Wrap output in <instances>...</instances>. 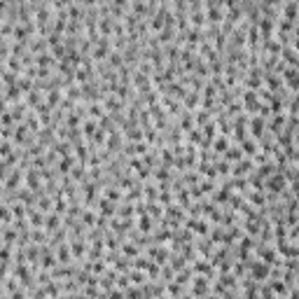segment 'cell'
I'll return each mask as SVG.
<instances>
[{
    "mask_svg": "<svg viewBox=\"0 0 299 299\" xmlns=\"http://www.w3.org/2000/svg\"><path fill=\"white\" fill-rule=\"evenodd\" d=\"M59 227H63V217L56 215V213H47V215H44V227H42L44 232L52 236V234H54Z\"/></svg>",
    "mask_w": 299,
    "mask_h": 299,
    "instance_id": "obj_11",
    "label": "cell"
},
{
    "mask_svg": "<svg viewBox=\"0 0 299 299\" xmlns=\"http://www.w3.org/2000/svg\"><path fill=\"white\" fill-rule=\"evenodd\" d=\"M222 159L225 161H229V164H236V161H241L243 159V152H241V147H238L236 143H232L229 145V150L222 155Z\"/></svg>",
    "mask_w": 299,
    "mask_h": 299,
    "instance_id": "obj_16",
    "label": "cell"
},
{
    "mask_svg": "<svg viewBox=\"0 0 299 299\" xmlns=\"http://www.w3.org/2000/svg\"><path fill=\"white\" fill-rule=\"evenodd\" d=\"M136 229H138L140 234H150L152 229H155V220L150 215H138L136 217Z\"/></svg>",
    "mask_w": 299,
    "mask_h": 299,
    "instance_id": "obj_15",
    "label": "cell"
},
{
    "mask_svg": "<svg viewBox=\"0 0 299 299\" xmlns=\"http://www.w3.org/2000/svg\"><path fill=\"white\" fill-rule=\"evenodd\" d=\"M183 227L189 229V232L194 234V238H196V236H206V234H208V229H211V222L206 220V217H185Z\"/></svg>",
    "mask_w": 299,
    "mask_h": 299,
    "instance_id": "obj_2",
    "label": "cell"
},
{
    "mask_svg": "<svg viewBox=\"0 0 299 299\" xmlns=\"http://www.w3.org/2000/svg\"><path fill=\"white\" fill-rule=\"evenodd\" d=\"M238 147H241V152H243V157H248V159H253V157L260 152V145H257V140L255 138H245V140H241L238 143Z\"/></svg>",
    "mask_w": 299,
    "mask_h": 299,
    "instance_id": "obj_14",
    "label": "cell"
},
{
    "mask_svg": "<svg viewBox=\"0 0 299 299\" xmlns=\"http://www.w3.org/2000/svg\"><path fill=\"white\" fill-rule=\"evenodd\" d=\"M129 281H131V285H143L145 281H147V273L145 271H138V269H131V271H129Z\"/></svg>",
    "mask_w": 299,
    "mask_h": 299,
    "instance_id": "obj_19",
    "label": "cell"
},
{
    "mask_svg": "<svg viewBox=\"0 0 299 299\" xmlns=\"http://www.w3.org/2000/svg\"><path fill=\"white\" fill-rule=\"evenodd\" d=\"M49 299H59V297H49Z\"/></svg>",
    "mask_w": 299,
    "mask_h": 299,
    "instance_id": "obj_22",
    "label": "cell"
},
{
    "mask_svg": "<svg viewBox=\"0 0 299 299\" xmlns=\"http://www.w3.org/2000/svg\"><path fill=\"white\" fill-rule=\"evenodd\" d=\"M229 145H232V138H229V136H215L213 143H211V150L215 152L217 157H222L229 150Z\"/></svg>",
    "mask_w": 299,
    "mask_h": 299,
    "instance_id": "obj_13",
    "label": "cell"
},
{
    "mask_svg": "<svg viewBox=\"0 0 299 299\" xmlns=\"http://www.w3.org/2000/svg\"><path fill=\"white\" fill-rule=\"evenodd\" d=\"M10 171L12 168L5 164V159H0V183H5V178L10 176Z\"/></svg>",
    "mask_w": 299,
    "mask_h": 299,
    "instance_id": "obj_21",
    "label": "cell"
},
{
    "mask_svg": "<svg viewBox=\"0 0 299 299\" xmlns=\"http://www.w3.org/2000/svg\"><path fill=\"white\" fill-rule=\"evenodd\" d=\"M253 171H255V164H253V159L243 157L241 161L232 164V171H229V178H248Z\"/></svg>",
    "mask_w": 299,
    "mask_h": 299,
    "instance_id": "obj_4",
    "label": "cell"
},
{
    "mask_svg": "<svg viewBox=\"0 0 299 299\" xmlns=\"http://www.w3.org/2000/svg\"><path fill=\"white\" fill-rule=\"evenodd\" d=\"M281 82H283V87L288 89L290 94H297V87H299V70H297V68H288V66H285V70L281 72Z\"/></svg>",
    "mask_w": 299,
    "mask_h": 299,
    "instance_id": "obj_3",
    "label": "cell"
},
{
    "mask_svg": "<svg viewBox=\"0 0 299 299\" xmlns=\"http://www.w3.org/2000/svg\"><path fill=\"white\" fill-rule=\"evenodd\" d=\"M12 220H14V217H12L10 206L0 201V225H12Z\"/></svg>",
    "mask_w": 299,
    "mask_h": 299,
    "instance_id": "obj_20",
    "label": "cell"
},
{
    "mask_svg": "<svg viewBox=\"0 0 299 299\" xmlns=\"http://www.w3.org/2000/svg\"><path fill=\"white\" fill-rule=\"evenodd\" d=\"M96 220H98V213H96V211H91V208H84V211H82V215H80V222H82V225H84L87 229L96 227Z\"/></svg>",
    "mask_w": 299,
    "mask_h": 299,
    "instance_id": "obj_17",
    "label": "cell"
},
{
    "mask_svg": "<svg viewBox=\"0 0 299 299\" xmlns=\"http://www.w3.org/2000/svg\"><path fill=\"white\" fill-rule=\"evenodd\" d=\"M204 12H206V23L220 26L222 19H225V3H220V0H206Z\"/></svg>",
    "mask_w": 299,
    "mask_h": 299,
    "instance_id": "obj_1",
    "label": "cell"
},
{
    "mask_svg": "<svg viewBox=\"0 0 299 299\" xmlns=\"http://www.w3.org/2000/svg\"><path fill=\"white\" fill-rule=\"evenodd\" d=\"M68 245H70V253L75 262H82L87 257V238H68Z\"/></svg>",
    "mask_w": 299,
    "mask_h": 299,
    "instance_id": "obj_6",
    "label": "cell"
},
{
    "mask_svg": "<svg viewBox=\"0 0 299 299\" xmlns=\"http://www.w3.org/2000/svg\"><path fill=\"white\" fill-rule=\"evenodd\" d=\"M297 12H299V0H285V3H281V19L297 23Z\"/></svg>",
    "mask_w": 299,
    "mask_h": 299,
    "instance_id": "obj_7",
    "label": "cell"
},
{
    "mask_svg": "<svg viewBox=\"0 0 299 299\" xmlns=\"http://www.w3.org/2000/svg\"><path fill=\"white\" fill-rule=\"evenodd\" d=\"M26 220H28V227H31V229H42L44 227V213H40L35 206H31V208H28Z\"/></svg>",
    "mask_w": 299,
    "mask_h": 299,
    "instance_id": "obj_9",
    "label": "cell"
},
{
    "mask_svg": "<svg viewBox=\"0 0 299 299\" xmlns=\"http://www.w3.org/2000/svg\"><path fill=\"white\" fill-rule=\"evenodd\" d=\"M264 133H266V122L262 119V117H257V115H250V119H248V136H250V138H255V140H260Z\"/></svg>",
    "mask_w": 299,
    "mask_h": 299,
    "instance_id": "obj_5",
    "label": "cell"
},
{
    "mask_svg": "<svg viewBox=\"0 0 299 299\" xmlns=\"http://www.w3.org/2000/svg\"><path fill=\"white\" fill-rule=\"evenodd\" d=\"M103 115H106V110H103V103H89V106H87V119H94V122H98Z\"/></svg>",
    "mask_w": 299,
    "mask_h": 299,
    "instance_id": "obj_18",
    "label": "cell"
},
{
    "mask_svg": "<svg viewBox=\"0 0 299 299\" xmlns=\"http://www.w3.org/2000/svg\"><path fill=\"white\" fill-rule=\"evenodd\" d=\"M54 255H56V262L59 264H70V262H75L72 260V253H70V245H68V241L66 243H59L54 248Z\"/></svg>",
    "mask_w": 299,
    "mask_h": 299,
    "instance_id": "obj_10",
    "label": "cell"
},
{
    "mask_svg": "<svg viewBox=\"0 0 299 299\" xmlns=\"http://www.w3.org/2000/svg\"><path fill=\"white\" fill-rule=\"evenodd\" d=\"M96 213H98L101 217H106V220H110V217H115V213H117V204L108 201L106 196H101V199L96 201Z\"/></svg>",
    "mask_w": 299,
    "mask_h": 299,
    "instance_id": "obj_8",
    "label": "cell"
},
{
    "mask_svg": "<svg viewBox=\"0 0 299 299\" xmlns=\"http://www.w3.org/2000/svg\"><path fill=\"white\" fill-rule=\"evenodd\" d=\"M61 101H63V89H59V87L49 89V91L44 94V103H47L52 110H56V108L61 106Z\"/></svg>",
    "mask_w": 299,
    "mask_h": 299,
    "instance_id": "obj_12",
    "label": "cell"
}]
</instances>
